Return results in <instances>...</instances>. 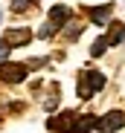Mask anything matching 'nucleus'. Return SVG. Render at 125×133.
I'll list each match as a JSON object with an SVG mask.
<instances>
[{"label":"nucleus","instance_id":"7","mask_svg":"<svg viewBox=\"0 0 125 133\" xmlns=\"http://www.w3.org/2000/svg\"><path fill=\"white\" fill-rule=\"evenodd\" d=\"M90 127H99V119H96V116H81V119L73 124V133H87Z\"/></svg>","mask_w":125,"mask_h":133},{"label":"nucleus","instance_id":"1","mask_svg":"<svg viewBox=\"0 0 125 133\" xmlns=\"http://www.w3.org/2000/svg\"><path fill=\"white\" fill-rule=\"evenodd\" d=\"M105 87V75L102 72H85L79 81V98H90L93 93H99Z\"/></svg>","mask_w":125,"mask_h":133},{"label":"nucleus","instance_id":"8","mask_svg":"<svg viewBox=\"0 0 125 133\" xmlns=\"http://www.w3.org/2000/svg\"><path fill=\"white\" fill-rule=\"evenodd\" d=\"M105 49H108V41H105V38H99V41H93L90 55H93V58H102V55H105Z\"/></svg>","mask_w":125,"mask_h":133},{"label":"nucleus","instance_id":"2","mask_svg":"<svg viewBox=\"0 0 125 133\" xmlns=\"http://www.w3.org/2000/svg\"><path fill=\"white\" fill-rule=\"evenodd\" d=\"M0 78L9 81V84H17V81L26 78V66H23V64H9V61H3V64H0Z\"/></svg>","mask_w":125,"mask_h":133},{"label":"nucleus","instance_id":"5","mask_svg":"<svg viewBox=\"0 0 125 133\" xmlns=\"http://www.w3.org/2000/svg\"><path fill=\"white\" fill-rule=\"evenodd\" d=\"M67 17H70V9H67V6H52V9H50V23H52V26L67 23Z\"/></svg>","mask_w":125,"mask_h":133},{"label":"nucleus","instance_id":"3","mask_svg":"<svg viewBox=\"0 0 125 133\" xmlns=\"http://www.w3.org/2000/svg\"><path fill=\"white\" fill-rule=\"evenodd\" d=\"M122 124H125V113H122V110H111L105 119H99V130H102V133L122 130Z\"/></svg>","mask_w":125,"mask_h":133},{"label":"nucleus","instance_id":"4","mask_svg":"<svg viewBox=\"0 0 125 133\" xmlns=\"http://www.w3.org/2000/svg\"><path fill=\"white\" fill-rule=\"evenodd\" d=\"M32 41V32L29 29H9L6 32V43L9 46H23V43Z\"/></svg>","mask_w":125,"mask_h":133},{"label":"nucleus","instance_id":"9","mask_svg":"<svg viewBox=\"0 0 125 133\" xmlns=\"http://www.w3.org/2000/svg\"><path fill=\"white\" fill-rule=\"evenodd\" d=\"M52 32H55V26H52V23H44V26L38 29V38H50Z\"/></svg>","mask_w":125,"mask_h":133},{"label":"nucleus","instance_id":"10","mask_svg":"<svg viewBox=\"0 0 125 133\" xmlns=\"http://www.w3.org/2000/svg\"><path fill=\"white\" fill-rule=\"evenodd\" d=\"M26 6H29V0H12V9L15 12H23Z\"/></svg>","mask_w":125,"mask_h":133},{"label":"nucleus","instance_id":"6","mask_svg":"<svg viewBox=\"0 0 125 133\" xmlns=\"http://www.w3.org/2000/svg\"><path fill=\"white\" fill-rule=\"evenodd\" d=\"M111 12H114V6H99V9H90V20H93L96 26H102V23H108Z\"/></svg>","mask_w":125,"mask_h":133},{"label":"nucleus","instance_id":"11","mask_svg":"<svg viewBox=\"0 0 125 133\" xmlns=\"http://www.w3.org/2000/svg\"><path fill=\"white\" fill-rule=\"evenodd\" d=\"M6 55H9V43H0V64L6 61Z\"/></svg>","mask_w":125,"mask_h":133}]
</instances>
